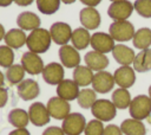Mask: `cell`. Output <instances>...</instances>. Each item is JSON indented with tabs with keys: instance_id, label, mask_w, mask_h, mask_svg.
Wrapping results in <instances>:
<instances>
[{
	"instance_id": "6da1fadb",
	"label": "cell",
	"mask_w": 151,
	"mask_h": 135,
	"mask_svg": "<svg viewBox=\"0 0 151 135\" xmlns=\"http://www.w3.org/2000/svg\"><path fill=\"white\" fill-rule=\"evenodd\" d=\"M51 41H52V38H51L50 31H47L42 27H38V28L31 31V33L27 36L26 45L31 52L39 54V53L46 52L50 49Z\"/></svg>"
},
{
	"instance_id": "7a4b0ae2",
	"label": "cell",
	"mask_w": 151,
	"mask_h": 135,
	"mask_svg": "<svg viewBox=\"0 0 151 135\" xmlns=\"http://www.w3.org/2000/svg\"><path fill=\"white\" fill-rule=\"evenodd\" d=\"M130 115L134 120H145L151 114V98L146 95H138L131 99L130 107Z\"/></svg>"
},
{
	"instance_id": "3957f363",
	"label": "cell",
	"mask_w": 151,
	"mask_h": 135,
	"mask_svg": "<svg viewBox=\"0 0 151 135\" xmlns=\"http://www.w3.org/2000/svg\"><path fill=\"white\" fill-rule=\"evenodd\" d=\"M91 112L97 120L101 122H109L116 117L117 108L112 103V101L100 98V99H97L94 104L91 107Z\"/></svg>"
},
{
	"instance_id": "277c9868",
	"label": "cell",
	"mask_w": 151,
	"mask_h": 135,
	"mask_svg": "<svg viewBox=\"0 0 151 135\" xmlns=\"http://www.w3.org/2000/svg\"><path fill=\"white\" fill-rule=\"evenodd\" d=\"M86 127V120L80 112H71L63 120V130L65 135H80Z\"/></svg>"
},
{
	"instance_id": "5b68a950",
	"label": "cell",
	"mask_w": 151,
	"mask_h": 135,
	"mask_svg": "<svg viewBox=\"0 0 151 135\" xmlns=\"http://www.w3.org/2000/svg\"><path fill=\"white\" fill-rule=\"evenodd\" d=\"M134 27L127 20L113 21L110 25V36L117 41H127L134 36Z\"/></svg>"
},
{
	"instance_id": "8992f818",
	"label": "cell",
	"mask_w": 151,
	"mask_h": 135,
	"mask_svg": "<svg viewBox=\"0 0 151 135\" xmlns=\"http://www.w3.org/2000/svg\"><path fill=\"white\" fill-rule=\"evenodd\" d=\"M133 9H134L133 4H131L129 0H119V1H113L109 6L107 14L114 21H122V20H127V18L132 14Z\"/></svg>"
},
{
	"instance_id": "52a82bcc",
	"label": "cell",
	"mask_w": 151,
	"mask_h": 135,
	"mask_svg": "<svg viewBox=\"0 0 151 135\" xmlns=\"http://www.w3.org/2000/svg\"><path fill=\"white\" fill-rule=\"evenodd\" d=\"M46 108L48 110L50 116L55 120H64L67 115L71 114V105L68 101H65L59 96L51 97L46 104Z\"/></svg>"
},
{
	"instance_id": "ba28073f",
	"label": "cell",
	"mask_w": 151,
	"mask_h": 135,
	"mask_svg": "<svg viewBox=\"0 0 151 135\" xmlns=\"http://www.w3.org/2000/svg\"><path fill=\"white\" fill-rule=\"evenodd\" d=\"M50 33H51L52 40L60 46L66 45L71 40V37H72L71 26L63 21H57L52 24V26L50 27Z\"/></svg>"
},
{
	"instance_id": "9c48e42d",
	"label": "cell",
	"mask_w": 151,
	"mask_h": 135,
	"mask_svg": "<svg viewBox=\"0 0 151 135\" xmlns=\"http://www.w3.org/2000/svg\"><path fill=\"white\" fill-rule=\"evenodd\" d=\"M91 84H92V88L96 92L106 94L113 89L116 82H114L113 75L103 70V71H98L97 73H94Z\"/></svg>"
},
{
	"instance_id": "30bf717a",
	"label": "cell",
	"mask_w": 151,
	"mask_h": 135,
	"mask_svg": "<svg viewBox=\"0 0 151 135\" xmlns=\"http://www.w3.org/2000/svg\"><path fill=\"white\" fill-rule=\"evenodd\" d=\"M92 49L94 51H98L100 53H107V52H112L114 45V40L113 38L105 33V32H96L91 36V41H90Z\"/></svg>"
},
{
	"instance_id": "8fae6325",
	"label": "cell",
	"mask_w": 151,
	"mask_h": 135,
	"mask_svg": "<svg viewBox=\"0 0 151 135\" xmlns=\"http://www.w3.org/2000/svg\"><path fill=\"white\" fill-rule=\"evenodd\" d=\"M21 65L24 70L29 75H39L42 72L45 65L40 56L38 53L27 51L21 57Z\"/></svg>"
},
{
	"instance_id": "7c38bea8",
	"label": "cell",
	"mask_w": 151,
	"mask_h": 135,
	"mask_svg": "<svg viewBox=\"0 0 151 135\" xmlns=\"http://www.w3.org/2000/svg\"><path fill=\"white\" fill-rule=\"evenodd\" d=\"M28 116H29V121L37 127H42L47 124L51 118L46 105H44L41 102H34L29 105Z\"/></svg>"
},
{
	"instance_id": "4fadbf2b",
	"label": "cell",
	"mask_w": 151,
	"mask_h": 135,
	"mask_svg": "<svg viewBox=\"0 0 151 135\" xmlns=\"http://www.w3.org/2000/svg\"><path fill=\"white\" fill-rule=\"evenodd\" d=\"M42 78L47 84L58 85L64 79V68L59 63H50L42 70Z\"/></svg>"
},
{
	"instance_id": "5bb4252c",
	"label": "cell",
	"mask_w": 151,
	"mask_h": 135,
	"mask_svg": "<svg viewBox=\"0 0 151 135\" xmlns=\"http://www.w3.org/2000/svg\"><path fill=\"white\" fill-rule=\"evenodd\" d=\"M113 77H114L116 84H118L120 88H124V89L132 86L136 82L134 69H132L130 65H122L120 68H118L114 71Z\"/></svg>"
},
{
	"instance_id": "9a60e30c",
	"label": "cell",
	"mask_w": 151,
	"mask_h": 135,
	"mask_svg": "<svg viewBox=\"0 0 151 135\" xmlns=\"http://www.w3.org/2000/svg\"><path fill=\"white\" fill-rule=\"evenodd\" d=\"M17 91H18V95L21 99L31 101V99H34L39 96L40 88H39V84L34 79L27 78V79H24L22 82H20L18 84Z\"/></svg>"
},
{
	"instance_id": "2e32d148",
	"label": "cell",
	"mask_w": 151,
	"mask_h": 135,
	"mask_svg": "<svg viewBox=\"0 0 151 135\" xmlns=\"http://www.w3.org/2000/svg\"><path fill=\"white\" fill-rule=\"evenodd\" d=\"M59 58L61 65L66 68H77L80 65V54L77 49L71 45H63L59 49Z\"/></svg>"
},
{
	"instance_id": "e0dca14e",
	"label": "cell",
	"mask_w": 151,
	"mask_h": 135,
	"mask_svg": "<svg viewBox=\"0 0 151 135\" xmlns=\"http://www.w3.org/2000/svg\"><path fill=\"white\" fill-rule=\"evenodd\" d=\"M79 20L84 28L96 30L100 25V14L93 7H85L79 12Z\"/></svg>"
},
{
	"instance_id": "ac0fdd59",
	"label": "cell",
	"mask_w": 151,
	"mask_h": 135,
	"mask_svg": "<svg viewBox=\"0 0 151 135\" xmlns=\"http://www.w3.org/2000/svg\"><path fill=\"white\" fill-rule=\"evenodd\" d=\"M57 94L65 101L77 99L79 95V85L73 79H63L57 85Z\"/></svg>"
},
{
	"instance_id": "d6986e66",
	"label": "cell",
	"mask_w": 151,
	"mask_h": 135,
	"mask_svg": "<svg viewBox=\"0 0 151 135\" xmlns=\"http://www.w3.org/2000/svg\"><path fill=\"white\" fill-rule=\"evenodd\" d=\"M84 60L86 63V66H88L92 71H103L105 68L109 66V58L98 51H90L85 54Z\"/></svg>"
},
{
	"instance_id": "ffe728a7",
	"label": "cell",
	"mask_w": 151,
	"mask_h": 135,
	"mask_svg": "<svg viewBox=\"0 0 151 135\" xmlns=\"http://www.w3.org/2000/svg\"><path fill=\"white\" fill-rule=\"evenodd\" d=\"M112 56L114 60L120 65H130L133 63L134 59V51L131 47H127L126 45L118 44L112 50Z\"/></svg>"
},
{
	"instance_id": "44dd1931",
	"label": "cell",
	"mask_w": 151,
	"mask_h": 135,
	"mask_svg": "<svg viewBox=\"0 0 151 135\" xmlns=\"http://www.w3.org/2000/svg\"><path fill=\"white\" fill-rule=\"evenodd\" d=\"M17 25L24 31H33L40 26V18L29 11L21 12L17 18Z\"/></svg>"
},
{
	"instance_id": "7402d4cb",
	"label": "cell",
	"mask_w": 151,
	"mask_h": 135,
	"mask_svg": "<svg viewBox=\"0 0 151 135\" xmlns=\"http://www.w3.org/2000/svg\"><path fill=\"white\" fill-rule=\"evenodd\" d=\"M5 43L11 49H20L26 44L27 36L25 34V31L21 28H12L5 34Z\"/></svg>"
},
{
	"instance_id": "603a6c76",
	"label": "cell",
	"mask_w": 151,
	"mask_h": 135,
	"mask_svg": "<svg viewBox=\"0 0 151 135\" xmlns=\"http://www.w3.org/2000/svg\"><path fill=\"white\" fill-rule=\"evenodd\" d=\"M72 46L77 50H84L90 45L91 41V36L88 30L84 27H78L72 31V37H71Z\"/></svg>"
},
{
	"instance_id": "cb8c5ba5",
	"label": "cell",
	"mask_w": 151,
	"mask_h": 135,
	"mask_svg": "<svg viewBox=\"0 0 151 135\" xmlns=\"http://www.w3.org/2000/svg\"><path fill=\"white\" fill-rule=\"evenodd\" d=\"M120 130L124 135H145L146 129L142 121L134 118H126L120 124Z\"/></svg>"
},
{
	"instance_id": "d4e9b609",
	"label": "cell",
	"mask_w": 151,
	"mask_h": 135,
	"mask_svg": "<svg viewBox=\"0 0 151 135\" xmlns=\"http://www.w3.org/2000/svg\"><path fill=\"white\" fill-rule=\"evenodd\" d=\"M133 69L137 72H146L151 70V49L142 50L133 59Z\"/></svg>"
},
{
	"instance_id": "484cf974",
	"label": "cell",
	"mask_w": 151,
	"mask_h": 135,
	"mask_svg": "<svg viewBox=\"0 0 151 135\" xmlns=\"http://www.w3.org/2000/svg\"><path fill=\"white\" fill-rule=\"evenodd\" d=\"M93 72L88 66L85 65H78L74 68L73 71V81L79 85V86H87L88 84L92 83L93 79Z\"/></svg>"
},
{
	"instance_id": "4316f807",
	"label": "cell",
	"mask_w": 151,
	"mask_h": 135,
	"mask_svg": "<svg viewBox=\"0 0 151 135\" xmlns=\"http://www.w3.org/2000/svg\"><path fill=\"white\" fill-rule=\"evenodd\" d=\"M132 43L133 46L137 49H149V46H151V30L147 27H142L137 30L132 38Z\"/></svg>"
},
{
	"instance_id": "83f0119b",
	"label": "cell",
	"mask_w": 151,
	"mask_h": 135,
	"mask_svg": "<svg viewBox=\"0 0 151 135\" xmlns=\"http://www.w3.org/2000/svg\"><path fill=\"white\" fill-rule=\"evenodd\" d=\"M8 122L15 128H26L29 122L28 111H25L20 108L11 110L8 114Z\"/></svg>"
},
{
	"instance_id": "f1b7e54d",
	"label": "cell",
	"mask_w": 151,
	"mask_h": 135,
	"mask_svg": "<svg viewBox=\"0 0 151 135\" xmlns=\"http://www.w3.org/2000/svg\"><path fill=\"white\" fill-rule=\"evenodd\" d=\"M111 99H112V103L116 105L117 109H126L127 107H130L132 98H131V95L127 91V89L119 88V89L113 91Z\"/></svg>"
},
{
	"instance_id": "f546056e",
	"label": "cell",
	"mask_w": 151,
	"mask_h": 135,
	"mask_svg": "<svg viewBox=\"0 0 151 135\" xmlns=\"http://www.w3.org/2000/svg\"><path fill=\"white\" fill-rule=\"evenodd\" d=\"M25 70L22 68L21 64H13L11 65L9 68H7V71H6V79L9 84L14 85V84H19L20 82L24 81V76H25Z\"/></svg>"
},
{
	"instance_id": "4dcf8cb0",
	"label": "cell",
	"mask_w": 151,
	"mask_h": 135,
	"mask_svg": "<svg viewBox=\"0 0 151 135\" xmlns=\"http://www.w3.org/2000/svg\"><path fill=\"white\" fill-rule=\"evenodd\" d=\"M78 104L83 109H90L97 101V94L93 89H83L79 91L77 97Z\"/></svg>"
},
{
	"instance_id": "1f68e13d",
	"label": "cell",
	"mask_w": 151,
	"mask_h": 135,
	"mask_svg": "<svg viewBox=\"0 0 151 135\" xmlns=\"http://www.w3.org/2000/svg\"><path fill=\"white\" fill-rule=\"evenodd\" d=\"M35 1L39 12L46 15L55 13L60 6V0H35Z\"/></svg>"
},
{
	"instance_id": "d6a6232c",
	"label": "cell",
	"mask_w": 151,
	"mask_h": 135,
	"mask_svg": "<svg viewBox=\"0 0 151 135\" xmlns=\"http://www.w3.org/2000/svg\"><path fill=\"white\" fill-rule=\"evenodd\" d=\"M14 62V52L13 49H11L7 45L0 46V66L2 68H9L13 65Z\"/></svg>"
},
{
	"instance_id": "836d02e7",
	"label": "cell",
	"mask_w": 151,
	"mask_h": 135,
	"mask_svg": "<svg viewBox=\"0 0 151 135\" xmlns=\"http://www.w3.org/2000/svg\"><path fill=\"white\" fill-rule=\"evenodd\" d=\"M133 8L143 18H151V0H136Z\"/></svg>"
},
{
	"instance_id": "e575fe53",
	"label": "cell",
	"mask_w": 151,
	"mask_h": 135,
	"mask_svg": "<svg viewBox=\"0 0 151 135\" xmlns=\"http://www.w3.org/2000/svg\"><path fill=\"white\" fill-rule=\"evenodd\" d=\"M105 127L103 126V122L94 118L86 123V127L84 129L85 135H103Z\"/></svg>"
},
{
	"instance_id": "d590c367",
	"label": "cell",
	"mask_w": 151,
	"mask_h": 135,
	"mask_svg": "<svg viewBox=\"0 0 151 135\" xmlns=\"http://www.w3.org/2000/svg\"><path fill=\"white\" fill-rule=\"evenodd\" d=\"M103 135H123V131L120 130V127L116 124H109L105 127Z\"/></svg>"
},
{
	"instance_id": "8d00e7d4",
	"label": "cell",
	"mask_w": 151,
	"mask_h": 135,
	"mask_svg": "<svg viewBox=\"0 0 151 135\" xmlns=\"http://www.w3.org/2000/svg\"><path fill=\"white\" fill-rule=\"evenodd\" d=\"M41 135H65L63 128L60 127H57V126H52V127H48L46 128Z\"/></svg>"
},
{
	"instance_id": "74e56055",
	"label": "cell",
	"mask_w": 151,
	"mask_h": 135,
	"mask_svg": "<svg viewBox=\"0 0 151 135\" xmlns=\"http://www.w3.org/2000/svg\"><path fill=\"white\" fill-rule=\"evenodd\" d=\"M7 101H8V92H7V90L5 88L0 86V108L5 107Z\"/></svg>"
},
{
	"instance_id": "f35d334b",
	"label": "cell",
	"mask_w": 151,
	"mask_h": 135,
	"mask_svg": "<svg viewBox=\"0 0 151 135\" xmlns=\"http://www.w3.org/2000/svg\"><path fill=\"white\" fill-rule=\"evenodd\" d=\"M8 135H31V134L26 128H17V129L12 130Z\"/></svg>"
},
{
	"instance_id": "ab89813d",
	"label": "cell",
	"mask_w": 151,
	"mask_h": 135,
	"mask_svg": "<svg viewBox=\"0 0 151 135\" xmlns=\"http://www.w3.org/2000/svg\"><path fill=\"white\" fill-rule=\"evenodd\" d=\"M80 2L86 5L87 7H96L101 2V0H80Z\"/></svg>"
},
{
	"instance_id": "60d3db41",
	"label": "cell",
	"mask_w": 151,
	"mask_h": 135,
	"mask_svg": "<svg viewBox=\"0 0 151 135\" xmlns=\"http://www.w3.org/2000/svg\"><path fill=\"white\" fill-rule=\"evenodd\" d=\"M14 2L18 6H28L33 2V0H14Z\"/></svg>"
},
{
	"instance_id": "b9f144b4",
	"label": "cell",
	"mask_w": 151,
	"mask_h": 135,
	"mask_svg": "<svg viewBox=\"0 0 151 135\" xmlns=\"http://www.w3.org/2000/svg\"><path fill=\"white\" fill-rule=\"evenodd\" d=\"M13 1H14V0H0V6H1V7H7V6H9Z\"/></svg>"
},
{
	"instance_id": "7bdbcfd3",
	"label": "cell",
	"mask_w": 151,
	"mask_h": 135,
	"mask_svg": "<svg viewBox=\"0 0 151 135\" xmlns=\"http://www.w3.org/2000/svg\"><path fill=\"white\" fill-rule=\"evenodd\" d=\"M5 34H6V32H5V28H4V26L0 24V41L5 38Z\"/></svg>"
},
{
	"instance_id": "ee69618b",
	"label": "cell",
	"mask_w": 151,
	"mask_h": 135,
	"mask_svg": "<svg viewBox=\"0 0 151 135\" xmlns=\"http://www.w3.org/2000/svg\"><path fill=\"white\" fill-rule=\"evenodd\" d=\"M4 83H5V76H4V73L0 71V86H2Z\"/></svg>"
},
{
	"instance_id": "f6af8a7d",
	"label": "cell",
	"mask_w": 151,
	"mask_h": 135,
	"mask_svg": "<svg viewBox=\"0 0 151 135\" xmlns=\"http://www.w3.org/2000/svg\"><path fill=\"white\" fill-rule=\"evenodd\" d=\"M61 2H64V4H66V5H70V4H73L76 0H60Z\"/></svg>"
},
{
	"instance_id": "bcb514c9",
	"label": "cell",
	"mask_w": 151,
	"mask_h": 135,
	"mask_svg": "<svg viewBox=\"0 0 151 135\" xmlns=\"http://www.w3.org/2000/svg\"><path fill=\"white\" fill-rule=\"evenodd\" d=\"M149 97L151 98V85L149 86Z\"/></svg>"
},
{
	"instance_id": "7dc6e473",
	"label": "cell",
	"mask_w": 151,
	"mask_h": 135,
	"mask_svg": "<svg viewBox=\"0 0 151 135\" xmlns=\"http://www.w3.org/2000/svg\"><path fill=\"white\" fill-rule=\"evenodd\" d=\"M111 1H112V2H113V1H119V0H111Z\"/></svg>"
}]
</instances>
